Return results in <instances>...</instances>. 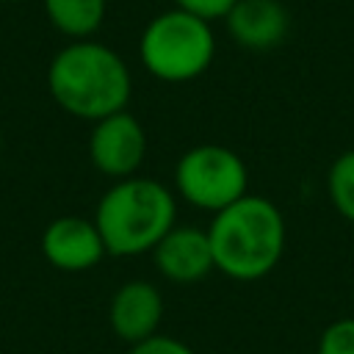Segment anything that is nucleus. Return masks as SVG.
Returning a JSON list of instances; mask_svg holds the SVG:
<instances>
[{"label":"nucleus","instance_id":"1","mask_svg":"<svg viewBox=\"0 0 354 354\" xmlns=\"http://www.w3.org/2000/svg\"><path fill=\"white\" fill-rule=\"evenodd\" d=\"M47 88L66 113L100 122L124 111L133 80L116 50L94 39H77L53 55L47 66Z\"/></svg>","mask_w":354,"mask_h":354},{"label":"nucleus","instance_id":"2","mask_svg":"<svg viewBox=\"0 0 354 354\" xmlns=\"http://www.w3.org/2000/svg\"><path fill=\"white\" fill-rule=\"evenodd\" d=\"M207 238L216 268L232 279H260L282 257L285 221L274 202L243 194L216 213Z\"/></svg>","mask_w":354,"mask_h":354},{"label":"nucleus","instance_id":"3","mask_svg":"<svg viewBox=\"0 0 354 354\" xmlns=\"http://www.w3.org/2000/svg\"><path fill=\"white\" fill-rule=\"evenodd\" d=\"M174 196L155 180L124 177L108 188L97 205L94 224L102 235L105 252L116 257L155 249L174 227Z\"/></svg>","mask_w":354,"mask_h":354},{"label":"nucleus","instance_id":"4","mask_svg":"<svg viewBox=\"0 0 354 354\" xmlns=\"http://www.w3.org/2000/svg\"><path fill=\"white\" fill-rule=\"evenodd\" d=\"M216 53V36L207 19L183 8H166L155 14L138 39V55L144 69L166 83H185L199 77Z\"/></svg>","mask_w":354,"mask_h":354},{"label":"nucleus","instance_id":"5","mask_svg":"<svg viewBox=\"0 0 354 354\" xmlns=\"http://www.w3.org/2000/svg\"><path fill=\"white\" fill-rule=\"evenodd\" d=\"M180 194L205 210H224L246 194V166L243 160L218 144H202L188 149L174 171Z\"/></svg>","mask_w":354,"mask_h":354},{"label":"nucleus","instance_id":"6","mask_svg":"<svg viewBox=\"0 0 354 354\" xmlns=\"http://www.w3.org/2000/svg\"><path fill=\"white\" fill-rule=\"evenodd\" d=\"M147 152V136L138 119L127 111L111 113L94 122L88 136V155L91 163L108 177H127L133 174Z\"/></svg>","mask_w":354,"mask_h":354},{"label":"nucleus","instance_id":"7","mask_svg":"<svg viewBox=\"0 0 354 354\" xmlns=\"http://www.w3.org/2000/svg\"><path fill=\"white\" fill-rule=\"evenodd\" d=\"M230 39L252 53L279 47L290 30V14L282 0H238L224 17Z\"/></svg>","mask_w":354,"mask_h":354},{"label":"nucleus","instance_id":"8","mask_svg":"<svg viewBox=\"0 0 354 354\" xmlns=\"http://www.w3.org/2000/svg\"><path fill=\"white\" fill-rule=\"evenodd\" d=\"M41 252L50 266L61 271H86L102 260L105 243L94 221L80 216H61L47 224L41 235Z\"/></svg>","mask_w":354,"mask_h":354},{"label":"nucleus","instance_id":"9","mask_svg":"<svg viewBox=\"0 0 354 354\" xmlns=\"http://www.w3.org/2000/svg\"><path fill=\"white\" fill-rule=\"evenodd\" d=\"M155 266L171 282H196L213 263V249L207 232L196 227H171L155 246Z\"/></svg>","mask_w":354,"mask_h":354},{"label":"nucleus","instance_id":"10","mask_svg":"<svg viewBox=\"0 0 354 354\" xmlns=\"http://www.w3.org/2000/svg\"><path fill=\"white\" fill-rule=\"evenodd\" d=\"M111 326L113 332L127 340V343H141L155 335L160 315H163V301L155 285L144 279L124 282L113 299H111Z\"/></svg>","mask_w":354,"mask_h":354},{"label":"nucleus","instance_id":"11","mask_svg":"<svg viewBox=\"0 0 354 354\" xmlns=\"http://www.w3.org/2000/svg\"><path fill=\"white\" fill-rule=\"evenodd\" d=\"M44 17L66 39H91L105 22L108 0H41Z\"/></svg>","mask_w":354,"mask_h":354},{"label":"nucleus","instance_id":"12","mask_svg":"<svg viewBox=\"0 0 354 354\" xmlns=\"http://www.w3.org/2000/svg\"><path fill=\"white\" fill-rule=\"evenodd\" d=\"M326 185H329V199L337 207V213L354 221V149L343 152L332 163Z\"/></svg>","mask_w":354,"mask_h":354},{"label":"nucleus","instance_id":"13","mask_svg":"<svg viewBox=\"0 0 354 354\" xmlns=\"http://www.w3.org/2000/svg\"><path fill=\"white\" fill-rule=\"evenodd\" d=\"M318 354H354V318L335 321L324 329Z\"/></svg>","mask_w":354,"mask_h":354},{"label":"nucleus","instance_id":"14","mask_svg":"<svg viewBox=\"0 0 354 354\" xmlns=\"http://www.w3.org/2000/svg\"><path fill=\"white\" fill-rule=\"evenodd\" d=\"M171 3L177 8L194 14V17H202V19L213 22V19H224L238 0H171Z\"/></svg>","mask_w":354,"mask_h":354},{"label":"nucleus","instance_id":"15","mask_svg":"<svg viewBox=\"0 0 354 354\" xmlns=\"http://www.w3.org/2000/svg\"><path fill=\"white\" fill-rule=\"evenodd\" d=\"M130 354H194L185 343L174 340V337H166V335H152L141 343H133Z\"/></svg>","mask_w":354,"mask_h":354},{"label":"nucleus","instance_id":"16","mask_svg":"<svg viewBox=\"0 0 354 354\" xmlns=\"http://www.w3.org/2000/svg\"><path fill=\"white\" fill-rule=\"evenodd\" d=\"M0 149H3V136H0Z\"/></svg>","mask_w":354,"mask_h":354},{"label":"nucleus","instance_id":"17","mask_svg":"<svg viewBox=\"0 0 354 354\" xmlns=\"http://www.w3.org/2000/svg\"><path fill=\"white\" fill-rule=\"evenodd\" d=\"M6 3H17V0H6Z\"/></svg>","mask_w":354,"mask_h":354}]
</instances>
